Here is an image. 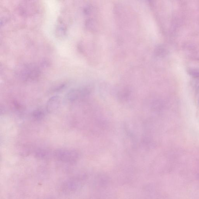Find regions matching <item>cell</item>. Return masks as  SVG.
<instances>
[{"label":"cell","mask_w":199,"mask_h":199,"mask_svg":"<svg viewBox=\"0 0 199 199\" xmlns=\"http://www.w3.org/2000/svg\"><path fill=\"white\" fill-rule=\"evenodd\" d=\"M39 73V70L37 67L29 65L25 67L22 70L20 75L21 78L24 79L33 80L38 78Z\"/></svg>","instance_id":"6da1fadb"},{"label":"cell","mask_w":199,"mask_h":199,"mask_svg":"<svg viewBox=\"0 0 199 199\" xmlns=\"http://www.w3.org/2000/svg\"><path fill=\"white\" fill-rule=\"evenodd\" d=\"M61 103V99L60 97L55 96L51 97L47 102V110L50 112L57 109Z\"/></svg>","instance_id":"7a4b0ae2"},{"label":"cell","mask_w":199,"mask_h":199,"mask_svg":"<svg viewBox=\"0 0 199 199\" xmlns=\"http://www.w3.org/2000/svg\"><path fill=\"white\" fill-rule=\"evenodd\" d=\"M78 96L79 92L77 90H72L68 93L67 97L70 101H74L78 98Z\"/></svg>","instance_id":"3957f363"},{"label":"cell","mask_w":199,"mask_h":199,"mask_svg":"<svg viewBox=\"0 0 199 199\" xmlns=\"http://www.w3.org/2000/svg\"><path fill=\"white\" fill-rule=\"evenodd\" d=\"M34 117L37 118H40L43 115V112L41 110H37L34 112Z\"/></svg>","instance_id":"277c9868"}]
</instances>
